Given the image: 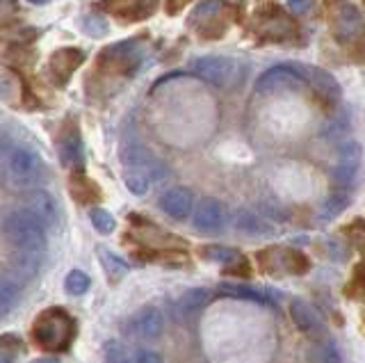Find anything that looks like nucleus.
Wrapping results in <instances>:
<instances>
[{
    "label": "nucleus",
    "mask_w": 365,
    "mask_h": 363,
    "mask_svg": "<svg viewBox=\"0 0 365 363\" xmlns=\"http://www.w3.org/2000/svg\"><path fill=\"white\" fill-rule=\"evenodd\" d=\"M233 226H235L240 233H245L249 237H269L274 233L272 224L265 218H260L258 213L249 210V208H240L235 213Z\"/></svg>",
    "instance_id": "18"
},
{
    "label": "nucleus",
    "mask_w": 365,
    "mask_h": 363,
    "mask_svg": "<svg viewBox=\"0 0 365 363\" xmlns=\"http://www.w3.org/2000/svg\"><path fill=\"white\" fill-rule=\"evenodd\" d=\"M103 5H108L117 14L125 16L128 12H137V19L148 14L155 5V0H103Z\"/></svg>",
    "instance_id": "25"
},
{
    "label": "nucleus",
    "mask_w": 365,
    "mask_h": 363,
    "mask_svg": "<svg viewBox=\"0 0 365 363\" xmlns=\"http://www.w3.org/2000/svg\"><path fill=\"white\" fill-rule=\"evenodd\" d=\"M331 28H334V37L340 46L345 48H359L361 44L365 46V30H363V19L361 12L351 3H342L334 19H331Z\"/></svg>",
    "instance_id": "3"
},
{
    "label": "nucleus",
    "mask_w": 365,
    "mask_h": 363,
    "mask_svg": "<svg viewBox=\"0 0 365 363\" xmlns=\"http://www.w3.org/2000/svg\"><path fill=\"white\" fill-rule=\"evenodd\" d=\"M76 336V320L60 306L46 309L32 322L34 345L48 352H64Z\"/></svg>",
    "instance_id": "2"
},
{
    "label": "nucleus",
    "mask_w": 365,
    "mask_h": 363,
    "mask_svg": "<svg viewBox=\"0 0 365 363\" xmlns=\"http://www.w3.org/2000/svg\"><path fill=\"white\" fill-rule=\"evenodd\" d=\"M89 220L94 224V229L103 235H108L117 229V220H114V215L106 208H94L89 213Z\"/></svg>",
    "instance_id": "30"
},
{
    "label": "nucleus",
    "mask_w": 365,
    "mask_h": 363,
    "mask_svg": "<svg viewBox=\"0 0 365 363\" xmlns=\"http://www.w3.org/2000/svg\"><path fill=\"white\" fill-rule=\"evenodd\" d=\"M123 183L128 188L135 197H144L148 188H151V174L144 172V169H135V167H128L123 172Z\"/></svg>",
    "instance_id": "26"
},
{
    "label": "nucleus",
    "mask_w": 365,
    "mask_h": 363,
    "mask_svg": "<svg viewBox=\"0 0 365 363\" xmlns=\"http://www.w3.org/2000/svg\"><path fill=\"white\" fill-rule=\"evenodd\" d=\"M224 9V0H203V3L197 5L192 14V21H208L215 19Z\"/></svg>",
    "instance_id": "33"
},
{
    "label": "nucleus",
    "mask_w": 365,
    "mask_h": 363,
    "mask_svg": "<svg viewBox=\"0 0 365 363\" xmlns=\"http://www.w3.org/2000/svg\"><path fill=\"white\" fill-rule=\"evenodd\" d=\"M336 158H338V160H336L334 172H331V180H334L336 188L349 190L354 185V180H356L361 163H363L361 144L354 142V140H345L338 146V155Z\"/></svg>",
    "instance_id": "5"
},
{
    "label": "nucleus",
    "mask_w": 365,
    "mask_h": 363,
    "mask_svg": "<svg viewBox=\"0 0 365 363\" xmlns=\"http://www.w3.org/2000/svg\"><path fill=\"white\" fill-rule=\"evenodd\" d=\"M39 265H41V254L16 252L9 258V267L14 272V279H32L39 272Z\"/></svg>",
    "instance_id": "20"
},
{
    "label": "nucleus",
    "mask_w": 365,
    "mask_h": 363,
    "mask_svg": "<svg viewBox=\"0 0 365 363\" xmlns=\"http://www.w3.org/2000/svg\"><path fill=\"white\" fill-rule=\"evenodd\" d=\"M123 165L135 167V169H144V172L151 174V178H165V174H167V169L163 163H160V158H155L142 144H130L128 149L123 151Z\"/></svg>",
    "instance_id": "16"
},
{
    "label": "nucleus",
    "mask_w": 365,
    "mask_h": 363,
    "mask_svg": "<svg viewBox=\"0 0 365 363\" xmlns=\"http://www.w3.org/2000/svg\"><path fill=\"white\" fill-rule=\"evenodd\" d=\"M302 85H306L304 78L290 62V64H277V66H272V69H267L256 81L254 92L272 94V92H279V89H290V87H302Z\"/></svg>",
    "instance_id": "8"
},
{
    "label": "nucleus",
    "mask_w": 365,
    "mask_h": 363,
    "mask_svg": "<svg viewBox=\"0 0 365 363\" xmlns=\"http://www.w3.org/2000/svg\"><path fill=\"white\" fill-rule=\"evenodd\" d=\"M315 5V0H288V9L292 14H304Z\"/></svg>",
    "instance_id": "39"
},
{
    "label": "nucleus",
    "mask_w": 365,
    "mask_h": 363,
    "mask_svg": "<svg viewBox=\"0 0 365 363\" xmlns=\"http://www.w3.org/2000/svg\"><path fill=\"white\" fill-rule=\"evenodd\" d=\"M125 334H130L137 340H155L165 332V315L153 306H146L133 313L128 320L123 322Z\"/></svg>",
    "instance_id": "7"
},
{
    "label": "nucleus",
    "mask_w": 365,
    "mask_h": 363,
    "mask_svg": "<svg viewBox=\"0 0 365 363\" xmlns=\"http://www.w3.org/2000/svg\"><path fill=\"white\" fill-rule=\"evenodd\" d=\"M212 290L210 288H192V290H185L180 295L178 300V311L180 313H197L201 311L203 306H208L210 300H212Z\"/></svg>",
    "instance_id": "22"
},
{
    "label": "nucleus",
    "mask_w": 365,
    "mask_h": 363,
    "mask_svg": "<svg viewBox=\"0 0 365 363\" xmlns=\"http://www.w3.org/2000/svg\"><path fill=\"white\" fill-rule=\"evenodd\" d=\"M106 363H135V354L119 340H110L106 345Z\"/></svg>",
    "instance_id": "31"
},
{
    "label": "nucleus",
    "mask_w": 365,
    "mask_h": 363,
    "mask_svg": "<svg viewBox=\"0 0 365 363\" xmlns=\"http://www.w3.org/2000/svg\"><path fill=\"white\" fill-rule=\"evenodd\" d=\"M224 222H226V213L222 201H217L212 197L199 199V206L194 210V229H199L203 233H217L222 231Z\"/></svg>",
    "instance_id": "11"
},
{
    "label": "nucleus",
    "mask_w": 365,
    "mask_h": 363,
    "mask_svg": "<svg viewBox=\"0 0 365 363\" xmlns=\"http://www.w3.org/2000/svg\"><path fill=\"white\" fill-rule=\"evenodd\" d=\"M265 39H272V41H285L294 35V26L290 24L288 16L281 14V9L272 7L269 12L260 14L258 16V30Z\"/></svg>",
    "instance_id": "13"
},
{
    "label": "nucleus",
    "mask_w": 365,
    "mask_h": 363,
    "mask_svg": "<svg viewBox=\"0 0 365 363\" xmlns=\"http://www.w3.org/2000/svg\"><path fill=\"white\" fill-rule=\"evenodd\" d=\"M160 208L171 220H185L194 208V195L190 188H171L160 197Z\"/></svg>",
    "instance_id": "15"
},
{
    "label": "nucleus",
    "mask_w": 365,
    "mask_h": 363,
    "mask_svg": "<svg viewBox=\"0 0 365 363\" xmlns=\"http://www.w3.org/2000/svg\"><path fill=\"white\" fill-rule=\"evenodd\" d=\"M311 263H308V258L297 252V249H283V270L285 272H292V275H304L308 272Z\"/></svg>",
    "instance_id": "29"
},
{
    "label": "nucleus",
    "mask_w": 365,
    "mask_h": 363,
    "mask_svg": "<svg viewBox=\"0 0 365 363\" xmlns=\"http://www.w3.org/2000/svg\"><path fill=\"white\" fill-rule=\"evenodd\" d=\"M292 66L299 71V76L304 78V83L311 85L315 92L327 101V103H338L340 94H342L340 92V83L329 71L319 69V66L302 64V62H292Z\"/></svg>",
    "instance_id": "9"
},
{
    "label": "nucleus",
    "mask_w": 365,
    "mask_h": 363,
    "mask_svg": "<svg viewBox=\"0 0 365 363\" xmlns=\"http://www.w3.org/2000/svg\"><path fill=\"white\" fill-rule=\"evenodd\" d=\"M327 247H329L331 256H334L336 260H347V249L342 247L338 240H334V237H331V240H327Z\"/></svg>",
    "instance_id": "40"
},
{
    "label": "nucleus",
    "mask_w": 365,
    "mask_h": 363,
    "mask_svg": "<svg viewBox=\"0 0 365 363\" xmlns=\"http://www.w3.org/2000/svg\"><path fill=\"white\" fill-rule=\"evenodd\" d=\"M192 71L197 73L201 81L210 83L215 87H231L237 76V64L231 58H222V55H208V58H199L192 62Z\"/></svg>",
    "instance_id": "6"
},
{
    "label": "nucleus",
    "mask_w": 365,
    "mask_h": 363,
    "mask_svg": "<svg viewBox=\"0 0 365 363\" xmlns=\"http://www.w3.org/2000/svg\"><path fill=\"white\" fill-rule=\"evenodd\" d=\"M28 3H32V5H46L48 0H28Z\"/></svg>",
    "instance_id": "43"
},
{
    "label": "nucleus",
    "mask_w": 365,
    "mask_h": 363,
    "mask_svg": "<svg viewBox=\"0 0 365 363\" xmlns=\"http://www.w3.org/2000/svg\"><path fill=\"white\" fill-rule=\"evenodd\" d=\"M83 28L91 37H103L108 32V21L103 16H98V14H89V16L83 19Z\"/></svg>",
    "instance_id": "34"
},
{
    "label": "nucleus",
    "mask_w": 365,
    "mask_h": 363,
    "mask_svg": "<svg viewBox=\"0 0 365 363\" xmlns=\"http://www.w3.org/2000/svg\"><path fill=\"white\" fill-rule=\"evenodd\" d=\"M0 343H3V349H0V352H9V354H14V357L23 352V340L19 336L5 334L3 338H0Z\"/></svg>",
    "instance_id": "36"
},
{
    "label": "nucleus",
    "mask_w": 365,
    "mask_h": 363,
    "mask_svg": "<svg viewBox=\"0 0 365 363\" xmlns=\"http://www.w3.org/2000/svg\"><path fill=\"white\" fill-rule=\"evenodd\" d=\"M5 165L16 185H30L43 172V163L39 153H34L28 146H11L5 155Z\"/></svg>",
    "instance_id": "4"
},
{
    "label": "nucleus",
    "mask_w": 365,
    "mask_h": 363,
    "mask_svg": "<svg viewBox=\"0 0 365 363\" xmlns=\"http://www.w3.org/2000/svg\"><path fill=\"white\" fill-rule=\"evenodd\" d=\"M23 203H26V208L37 215L43 224L53 226L57 222V203L46 190H37V188L28 190L26 195H23Z\"/></svg>",
    "instance_id": "17"
},
{
    "label": "nucleus",
    "mask_w": 365,
    "mask_h": 363,
    "mask_svg": "<svg viewBox=\"0 0 365 363\" xmlns=\"http://www.w3.org/2000/svg\"><path fill=\"white\" fill-rule=\"evenodd\" d=\"M32 363H60V361L53 359V357H41V359H34Z\"/></svg>",
    "instance_id": "42"
},
{
    "label": "nucleus",
    "mask_w": 365,
    "mask_h": 363,
    "mask_svg": "<svg viewBox=\"0 0 365 363\" xmlns=\"http://www.w3.org/2000/svg\"><path fill=\"white\" fill-rule=\"evenodd\" d=\"M308 361H313V363H342V357L331 340H322V343H315L311 347V352H308Z\"/></svg>",
    "instance_id": "28"
},
{
    "label": "nucleus",
    "mask_w": 365,
    "mask_h": 363,
    "mask_svg": "<svg viewBox=\"0 0 365 363\" xmlns=\"http://www.w3.org/2000/svg\"><path fill=\"white\" fill-rule=\"evenodd\" d=\"M19 281L9 277V272L3 275V286H0V304H3V317L9 315V311L14 309L19 302Z\"/></svg>",
    "instance_id": "27"
},
{
    "label": "nucleus",
    "mask_w": 365,
    "mask_h": 363,
    "mask_svg": "<svg viewBox=\"0 0 365 363\" xmlns=\"http://www.w3.org/2000/svg\"><path fill=\"white\" fill-rule=\"evenodd\" d=\"M290 317H292L294 327L299 329L302 334H308V336H313V338L324 336L322 317H319V313L308 302H304L299 297L290 300Z\"/></svg>",
    "instance_id": "12"
},
{
    "label": "nucleus",
    "mask_w": 365,
    "mask_h": 363,
    "mask_svg": "<svg viewBox=\"0 0 365 363\" xmlns=\"http://www.w3.org/2000/svg\"><path fill=\"white\" fill-rule=\"evenodd\" d=\"M217 295H224V297H235V300H247V302H258L265 306H274L279 300L277 290H267V288H254V286H245V283H220L217 286Z\"/></svg>",
    "instance_id": "14"
},
{
    "label": "nucleus",
    "mask_w": 365,
    "mask_h": 363,
    "mask_svg": "<svg viewBox=\"0 0 365 363\" xmlns=\"http://www.w3.org/2000/svg\"><path fill=\"white\" fill-rule=\"evenodd\" d=\"M60 158H62L64 167L83 172V167H85V149H83V140H80L78 131H68L64 138L60 140Z\"/></svg>",
    "instance_id": "19"
},
{
    "label": "nucleus",
    "mask_w": 365,
    "mask_h": 363,
    "mask_svg": "<svg viewBox=\"0 0 365 363\" xmlns=\"http://www.w3.org/2000/svg\"><path fill=\"white\" fill-rule=\"evenodd\" d=\"M199 254L205 258V260H212V263H222V265H233L237 263L242 254L237 252L233 247H224V245H205L199 249Z\"/></svg>",
    "instance_id": "24"
},
{
    "label": "nucleus",
    "mask_w": 365,
    "mask_h": 363,
    "mask_svg": "<svg viewBox=\"0 0 365 363\" xmlns=\"http://www.w3.org/2000/svg\"><path fill=\"white\" fill-rule=\"evenodd\" d=\"M85 62V53L80 48H60L53 53L51 64H48V73L51 81L57 87H66V83L71 81V76L76 69Z\"/></svg>",
    "instance_id": "10"
},
{
    "label": "nucleus",
    "mask_w": 365,
    "mask_h": 363,
    "mask_svg": "<svg viewBox=\"0 0 365 363\" xmlns=\"http://www.w3.org/2000/svg\"><path fill=\"white\" fill-rule=\"evenodd\" d=\"M262 210H265L267 218H274V220H279V222H285L288 220V213H285L283 208H279L277 203H262Z\"/></svg>",
    "instance_id": "38"
},
{
    "label": "nucleus",
    "mask_w": 365,
    "mask_h": 363,
    "mask_svg": "<svg viewBox=\"0 0 365 363\" xmlns=\"http://www.w3.org/2000/svg\"><path fill=\"white\" fill-rule=\"evenodd\" d=\"M5 240L16 249V252H32L43 254L48 237H46V224L28 208L11 210L5 215L3 222Z\"/></svg>",
    "instance_id": "1"
},
{
    "label": "nucleus",
    "mask_w": 365,
    "mask_h": 363,
    "mask_svg": "<svg viewBox=\"0 0 365 363\" xmlns=\"http://www.w3.org/2000/svg\"><path fill=\"white\" fill-rule=\"evenodd\" d=\"M96 254H98V258H101V263H103V267H106V272L110 275V279L112 281H119V279H123L125 275H128V263L121 258V256H117L114 252H110L108 247H96Z\"/></svg>",
    "instance_id": "23"
},
{
    "label": "nucleus",
    "mask_w": 365,
    "mask_h": 363,
    "mask_svg": "<svg viewBox=\"0 0 365 363\" xmlns=\"http://www.w3.org/2000/svg\"><path fill=\"white\" fill-rule=\"evenodd\" d=\"M89 286H91V281L83 270H71L64 279V288L71 295H85Z\"/></svg>",
    "instance_id": "32"
},
{
    "label": "nucleus",
    "mask_w": 365,
    "mask_h": 363,
    "mask_svg": "<svg viewBox=\"0 0 365 363\" xmlns=\"http://www.w3.org/2000/svg\"><path fill=\"white\" fill-rule=\"evenodd\" d=\"M349 235H351V240H354V245H356L361 252L365 254V222H354L351 226H349Z\"/></svg>",
    "instance_id": "35"
},
{
    "label": "nucleus",
    "mask_w": 365,
    "mask_h": 363,
    "mask_svg": "<svg viewBox=\"0 0 365 363\" xmlns=\"http://www.w3.org/2000/svg\"><path fill=\"white\" fill-rule=\"evenodd\" d=\"M135 363H165V359L153 349H137L135 352Z\"/></svg>",
    "instance_id": "37"
},
{
    "label": "nucleus",
    "mask_w": 365,
    "mask_h": 363,
    "mask_svg": "<svg viewBox=\"0 0 365 363\" xmlns=\"http://www.w3.org/2000/svg\"><path fill=\"white\" fill-rule=\"evenodd\" d=\"M351 290H359L365 295V265H359L354 272V281H351Z\"/></svg>",
    "instance_id": "41"
},
{
    "label": "nucleus",
    "mask_w": 365,
    "mask_h": 363,
    "mask_svg": "<svg viewBox=\"0 0 365 363\" xmlns=\"http://www.w3.org/2000/svg\"><path fill=\"white\" fill-rule=\"evenodd\" d=\"M349 206V192L347 190H336L334 195H329L322 206H319V213H317V220L319 222H331L336 220L340 213H345V208Z\"/></svg>",
    "instance_id": "21"
}]
</instances>
